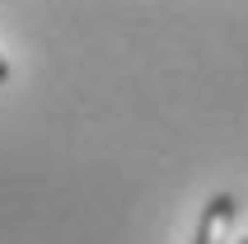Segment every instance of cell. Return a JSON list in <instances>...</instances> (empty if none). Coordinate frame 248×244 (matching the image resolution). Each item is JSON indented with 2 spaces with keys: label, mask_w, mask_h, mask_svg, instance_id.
<instances>
[{
  "label": "cell",
  "mask_w": 248,
  "mask_h": 244,
  "mask_svg": "<svg viewBox=\"0 0 248 244\" xmlns=\"http://www.w3.org/2000/svg\"><path fill=\"white\" fill-rule=\"evenodd\" d=\"M239 244H248V240H239Z\"/></svg>",
  "instance_id": "cell-3"
},
{
  "label": "cell",
  "mask_w": 248,
  "mask_h": 244,
  "mask_svg": "<svg viewBox=\"0 0 248 244\" xmlns=\"http://www.w3.org/2000/svg\"><path fill=\"white\" fill-rule=\"evenodd\" d=\"M10 80V61H5V56H0V85Z\"/></svg>",
  "instance_id": "cell-2"
},
{
  "label": "cell",
  "mask_w": 248,
  "mask_h": 244,
  "mask_svg": "<svg viewBox=\"0 0 248 244\" xmlns=\"http://www.w3.org/2000/svg\"><path fill=\"white\" fill-rule=\"evenodd\" d=\"M234 216L239 207L230 192H216L206 202V216H202V226H197V244H230V235H234Z\"/></svg>",
  "instance_id": "cell-1"
}]
</instances>
